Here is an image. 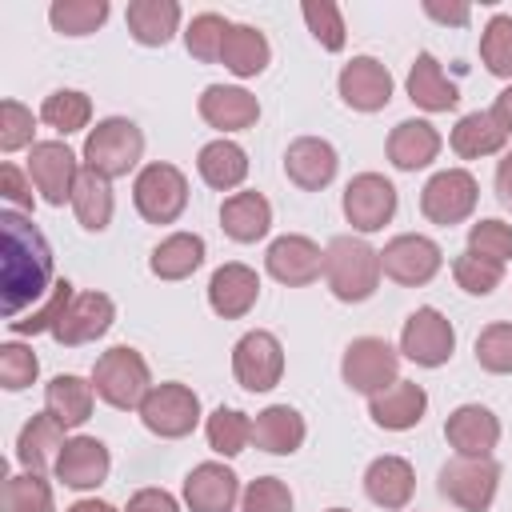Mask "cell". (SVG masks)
Wrapping results in <instances>:
<instances>
[{
    "label": "cell",
    "mask_w": 512,
    "mask_h": 512,
    "mask_svg": "<svg viewBox=\"0 0 512 512\" xmlns=\"http://www.w3.org/2000/svg\"><path fill=\"white\" fill-rule=\"evenodd\" d=\"M52 248L44 232L16 208L0 212V296L4 320H20L28 304L52 292Z\"/></svg>",
    "instance_id": "1"
},
{
    "label": "cell",
    "mask_w": 512,
    "mask_h": 512,
    "mask_svg": "<svg viewBox=\"0 0 512 512\" xmlns=\"http://www.w3.org/2000/svg\"><path fill=\"white\" fill-rule=\"evenodd\" d=\"M380 252L360 236H332L324 248V284L340 304H364L380 288Z\"/></svg>",
    "instance_id": "2"
},
{
    "label": "cell",
    "mask_w": 512,
    "mask_h": 512,
    "mask_svg": "<svg viewBox=\"0 0 512 512\" xmlns=\"http://www.w3.org/2000/svg\"><path fill=\"white\" fill-rule=\"evenodd\" d=\"M88 380H92V388H96V400H104V404L116 408V412L140 408L144 396L152 392L148 360H144L136 348H128V344H116V348L100 352Z\"/></svg>",
    "instance_id": "3"
},
{
    "label": "cell",
    "mask_w": 512,
    "mask_h": 512,
    "mask_svg": "<svg viewBox=\"0 0 512 512\" xmlns=\"http://www.w3.org/2000/svg\"><path fill=\"white\" fill-rule=\"evenodd\" d=\"M84 168L100 172L104 180H120L140 168L144 160V132L128 116H104L84 136Z\"/></svg>",
    "instance_id": "4"
},
{
    "label": "cell",
    "mask_w": 512,
    "mask_h": 512,
    "mask_svg": "<svg viewBox=\"0 0 512 512\" xmlns=\"http://www.w3.org/2000/svg\"><path fill=\"white\" fill-rule=\"evenodd\" d=\"M436 488L460 512H488L500 488V464L492 456H452L440 464Z\"/></svg>",
    "instance_id": "5"
},
{
    "label": "cell",
    "mask_w": 512,
    "mask_h": 512,
    "mask_svg": "<svg viewBox=\"0 0 512 512\" xmlns=\"http://www.w3.org/2000/svg\"><path fill=\"white\" fill-rule=\"evenodd\" d=\"M132 204L148 224H176L188 208V176L176 164L152 160L132 180Z\"/></svg>",
    "instance_id": "6"
},
{
    "label": "cell",
    "mask_w": 512,
    "mask_h": 512,
    "mask_svg": "<svg viewBox=\"0 0 512 512\" xmlns=\"http://www.w3.org/2000/svg\"><path fill=\"white\" fill-rule=\"evenodd\" d=\"M140 412V424L160 436V440H184L196 432L200 424V396L180 384V380H164V384H152V392L144 396V404L136 408Z\"/></svg>",
    "instance_id": "7"
},
{
    "label": "cell",
    "mask_w": 512,
    "mask_h": 512,
    "mask_svg": "<svg viewBox=\"0 0 512 512\" xmlns=\"http://www.w3.org/2000/svg\"><path fill=\"white\" fill-rule=\"evenodd\" d=\"M340 376L352 392L376 396L400 380V348H392L380 336H356L340 356Z\"/></svg>",
    "instance_id": "8"
},
{
    "label": "cell",
    "mask_w": 512,
    "mask_h": 512,
    "mask_svg": "<svg viewBox=\"0 0 512 512\" xmlns=\"http://www.w3.org/2000/svg\"><path fill=\"white\" fill-rule=\"evenodd\" d=\"M476 200H480V184L468 168H440L420 188V212L428 224H440V228L464 224L476 212Z\"/></svg>",
    "instance_id": "9"
},
{
    "label": "cell",
    "mask_w": 512,
    "mask_h": 512,
    "mask_svg": "<svg viewBox=\"0 0 512 512\" xmlns=\"http://www.w3.org/2000/svg\"><path fill=\"white\" fill-rule=\"evenodd\" d=\"M452 352H456V328L440 308L424 304V308L408 312V320L400 328V356L404 360H412L416 368H440L452 360Z\"/></svg>",
    "instance_id": "10"
},
{
    "label": "cell",
    "mask_w": 512,
    "mask_h": 512,
    "mask_svg": "<svg viewBox=\"0 0 512 512\" xmlns=\"http://www.w3.org/2000/svg\"><path fill=\"white\" fill-rule=\"evenodd\" d=\"M232 376L248 392H272L284 380V344L268 328H252L232 344Z\"/></svg>",
    "instance_id": "11"
},
{
    "label": "cell",
    "mask_w": 512,
    "mask_h": 512,
    "mask_svg": "<svg viewBox=\"0 0 512 512\" xmlns=\"http://www.w3.org/2000/svg\"><path fill=\"white\" fill-rule=\"evenodd\" d=\"M24 172L32 176L44 204L64 208V204H72V192H76V180H80L84 168H80L76 152L64 140H36L28 148V168Z\"/></svg>",
    "instance_id": "12"
},
{
    "label": "cell",
    "mask_w": 512,
    "mask_h": 512,
    "mask_svg": "<svg viewBox=\"0 0 512 512\" xmlns=\"http://www.w3.org/2000/svg\"><path fill=\"white\" fill-rule=\"evenodd\" d=\"M380 268L388 280H396L404 288H420V284L436 280V272L444 268V252L432 236L400 232L380 248Z\"/></svg>",
    "instance_id": "13"
},
{
    "label": "cell",
    "mask_w": 512,
    "mask_h": 512,
    "mask_svg": "<svg viewBox=\"0 0 512 512\" xmlns=\"http://www.w3.org/2000/svg\"><path fill=\"white\" fill-rule=\"evenodd\" d=\"M396 204H400L396 184H392L388 176H380V172H360V176H352V180L344 184V200H340L344 220H348L356 232H380L384 224H392Z\"/></svg>",
    "instance_id": "14"
},
{
    "label": "cell",
    "mask_w": 512,
    "mask_h": 512,
    "mask_svg": "<svg viewBox=\"0 0 512 512\" xmlns=\"http://www.w3.org/2000/svg\"><path fill=\"white\" fill-rule=\"evenodd\" d=\"M264 272L284 288L316 284L324 276V248L312 236H300V232L276 236L264 252Z\"/></svg>",
    "instance_id": "15"
},
{
    "label": "cell",
    "mask_w": 512,
    "mask_h": 512,
    "mask_svg": "<svg viewBox=\"0 0 512 512\" xmlns=\"http://www.w3.org/2000/svg\"><path fill=\"white\" fill-rule=\"evenodd\" d=\"M56 480L64 484V488H72V492H92V488H100L104 480H108V472H112V452H108V444L104 440H96V436H68V444H64V452L56 456Z\"/></svg>",
    "instance_id": "16"
},
{
    "label": "cell",
    "mask_w": 512,
    "mask_h": 512,
    "mask_svg": "<svg viewBox=\"0 0 512 512\" xmlns=\"http://www.w3.org/2000/svg\"><path fill=\"white\" fill-rule=\"evenodd\" d=\"M340 100L352 112H380L392 100V72L376 56H352L336 76Z\"/></svg>",
    "instance_id": "17"
},
{
    "label": "cell",
    "mask_w": 512,
    "mask_h": 512,
    "mask_svg": "<svg viewBox=\"0 0 512 512\" xmlns=\"http://www.w3.org/2000/svg\"><path fill=\"white\" fill-rule=\"evenodd\" d=\"M196 112L208 128H216L220 136L228 132H244V128H256L260 120V100L240 88V84H208L196 100Z\"/></svg>",
    "instance_id": "18"
},
{
    "label": "cell",
    "mask_w": 512,
    "mask_h": 512,
    "mask_svg": "<svg viewBox=\"0 0 512 512\" xmlns=\"http://www.w3.org/2000/svg\"><path fill=\"white\" fill-rule=\"evenodd\" d=\"M112 320H116V304L108 292H76L68 312L52 328V340L64 348H80V344L100 340L112 328Z\"/></svg>",
    "instance_id": "19"
},
{
    "label": "cell",
    "mask_w": 512,
    "mask_h": 512,
    "mask_svg": "<svg viewBox=\"0 0 512 512\" xmlns=\"http://www.w3.org/2000/svg\"><path fill=\"white\" fill-rule=\"evenodd\" d=\"M444 440L456 456H492L500 444V416L484 404H460L444 420Z\"/></svg>",
    "instance_id": "20"
},
{
    "label": "cell",
    "mask_w": 512,
    "mask_h": 512,
    "mask_svg": "<svg viewBox=\"0 0 512 512\" xmlns=\"http://www.w3.org/2000/svg\"><path fill=\"white\" fill-rule=\"evenodd\" d=\"M240 492V476L220 460H204L184 476V504L192 512H236Z\"/></svg>",
    "instance_id": "21"
},
{
    "label": "cell",
    "mask_w": 512,
    "mask_h": 512,
    "mask_svg": "<svg viewBox=\"0 0 512 512\" xmlns=\"http://www.w3.org/2000/svg\"><path fill=\"white\" fill-rule=\"evenodd\" d=\"M340 156L324 136H296L284 148V176L300 188V192H320L336 180Z\"/></svg>",
    "instance_id": "22"
},
{
    "label": "cell",
    "mask_w": 512,
    "mask_h": 512,
    "mask_svg": "<svg viewBox=\"0 0 512 512\" xmlns=\"http://www.w3.org/2000/svg\"><path fill=\"white\" fill-rule=\"evenodd\" d=\"M260 300V276L256 268L240 264V260H228L220 264L212 276H208V308L224 320H240L256 308Z\"/></svg>",
    "instance_id": "23"
},
{
    "label": "cell",
    "mask_w": 512,
    "mask_h": 512,
    "mask_svg": "<svg viewBox=\"0 0 512 512\" xmlns=\"http://www.w3.org/2000/svg\"><path fill=\"white\" fill-rule=\"evenodd\" d=\"M364 496L384 512H404L416 496V468L404 456H376L364 468Z\"/></svg>",
    "instance_id": "24"
},
{
    "label": "cell",
    "mask_w": 512,
    "mask_h": 512,
    "mask_svg": "<svg viewBox=\"0 0 512 512\" xmlns=\"http://www.w3.org/2000/svg\"><path fill=\"white\" fill-rule=\"evenodd\" d=\"M424 412H428V392L416 380H396L384 392L368 396V416L384 432H408L424 420Z\"/></svg>",
    "instance_id": "25"
},
{
    "label": "cell",
    "mask_w": 512,
    "mask_h": 512,
    "mask_svg": "<svg viewBox=\"0 0 512 512\" xmlns=\"http://www.w3.org/2000/svg\"><path fill=\"white\" fill-rule=\"evenodd\" d=\"M220 228L236 244H256L272 232V204L264 192H232L220 204Z\"/></svg>",
    "instance_id": "26"
},
{
    "label": "cell",
    "mask_w": 512,
    "mask_h": 512,
    "mask_svg": "<svg viewBox=\"0 0 512 512\" xmlns=\"http://www.w3.org/2000/svg\"><path fill=\"white\" fill-rule=\"evenodd\" d=\"M304 436H308V424H304V416L292 404H268L252 420V444L260 452H268V456H292V452H300Z\"/></svg>",
    "instance_id": "27"
},
{
    "label": "cell",
    "mask_w": 512,
    "mask_h": 512,
    "mask_svg": "<svg viewBox=\"0 0 512 512\" xmlns=\"http://www.w3.org/2000/svg\"><path fill=\"white\" fill-rule=\"evenodd\" d=\"M404 88H408V100L424 112H452L460 104V88L448 80V72L432 52H416Z\"/></svg>",
    "instance_id": "28"
},
{
    "label": "cell",
    "mask_w": 512,
    "mask_h": 512,
    "mask_svg": "<svg viewBox=\"0 0 512 512\" xmlns=\"http://www.w3.org/2000/svg\"><path fill=\"white\" fill-rule=\"evenodd\" d=\"M440 148H444V140H440L436 124H428V120H400L388 132V144H384L392 168H400V172L428 168L440 156Z\"/></svg>",
    "instance_id": "29"
},
{
    "label": "cell",
    "mask_w": 512,
    "mask_h": 512,
    "mask_svg": "<svg viewBox=\"0 0 512 512\" xmlns=\"http://www.w3.org/2000/svg\"><path fill=\"white\" fill-rule=\"evenodd\" d=\"M64 432H68V428H64L52 412H36V416L20 428V436H16V460H20V468H24V472H44L48 464H56V456H60L64 444H68Z\"/></svg>",
    "instance_id": "30"
},
{
    "label": "cell",
    "mask_w": 512,
    "mask_h": 512,
    "mask_svg": "<svg viewBox=\"0 0 512 512\" xmlns=\"http://www.w3.org/2000/svg\"><path fill=\"white\" fill-rule=\"evenodd\" d=\"M180 4L176 0H132L124 12V24L136 44L144 48H164L180 32Z\"/></svg>",
    "instance_id": "31"
},
{
    "label": "cell",
    "mask_w": 512,
    "mask_h": 512,
    "mask_svg": "<svg viewBox=\"0 0 512 512\" xmlns=\"http://www.w3.org/2000/svg\"><path fill=\"white\" fill-rule=\"evenodd\" d=\"M196 172H200V180H204L208 188L232 192V188H240V184L248 180V152H244L236 140H228V136L208 140V144L196 152Z\"/></svg>",
    "instance_id": "32"
},
{
    "label": "cell",
    "mask_w": 512,
    "mask_h": 512,
    "mask_svg": "<svg viewBox=\"0 0 512 512\" xmlns=\"http://www.w3.org/2000/svg\"><path fill=\"white\" fill-rule=\"evenodd\" d=\"M220 64L232 76L252 80L272 64V44L256 24H232L228 36H224V48H220Z\"/></svg>",
    "instance_id": "33"
},
{
    "label": "cell",
    "mask_w": 512,
    "mask_h": 512,
    "mask_svg": "<svg viewBox=\"0 0 512 512\" xmlns=\"http://www.w3.org/2000/svg\"><path fill=\"white\" fill-rule=\"evenodd\" d=\"M448 144H452V152H456L460 160H484V156H500V152H504L508 132L500 128V120H496L492 112H480V108H476V112H464V116L456 120Z\"/></svg>",
    "instance_id": "34"
},
{
    "label": "cell",
    "mask_w": 512,
    "mask_h": 512,
    "mask_svg": "<svg viewBox=\"0 0 512 512\" xmlns=\"http://www.w3.org/2000/svg\"><path fill=\"white\" fill-rule=\"evenodd\" d=\"M204 256H208V244L200 232H172L152 248L148 268L156 280H188L204 264Z\"/></svg>",
    "instance_id": "35"
},
{
    "label": "cell",
    "mask_w": 512,
    "mask_h": 512,
    "mask_svg": "<svg viewBox=\"0 0 512 512\" xmlns=\"http://www.w3.org/2000/svg\"><path fill=\"white\" fill-rule=\"evenodd\" d=\"M92 404H96V388H92V380H84V376H76V372H60V376H52L48 388H44V412H52L64 428L88 424Z\"/></svg>",
    "instance_id": "36"
},
{
    "label": "cell",
    "mask_w": 512,
    "mask_h": 512,
    "mask_svg": "<svg viewBox=\"0 0 512 512\" xmlns=\"http://www.w3.org/2000/svg\"><path fill=\"white\" fill-rule=\"evenodd\" d=\"M72 212H76V224L84 232H104L112 224V212H116L112 180H104L100 172L84 168L80 180H76V192H72Z\"/></svg>",
    "instance_id": "37"
},
{
    "label": "cell",
    "mask_w": 512,
    "mask_h": 512,
    "mask_svg": "<svg viewBox=\"0 0 512 512\" xmlns=\"http://www.w3.org/2000/svg\"><path fill=\"white\" fill-rule=\"evenodd\" d=\"M40 120L60 132V136H72V132H84L92 124V100L80 92V88H56L44 96L40 104Z\"/></svg>",
    "instance_id": "38"
},
{
    "label": "cell",
    "mask_w": 512,
    "mask_h": 512,
    "mask_svg": "<svg viewBox=\"0 0 512 512\" xmlns=\"http://www.w3.org/2000/svg\"><path fill=\"white\" fill-rule=\"evenodd\" d=\"M204 436H208V448L216 452V456H240L248 444H252V420H248V412H240V408H216L208 420H204Z\"/></svg>",
    "instance_id": "39"
},
{
    "label": "cell",
    "mask_w": 512,
    "mask_h": 512,
    "mask_svg": "<svg viewBox=\"0 0 512 512\" xmlns=\"http://www.w3.org/2000/svg\"><path fill=\"white\" fill-rule=\"evenodd\" d=\"M108 12V0H52L48 24L60 36H92L96 28H104Z\"/></svg>",
    "instance_id": "40"
},
{
    "label": "cell",
    "mask_w": 512,
    "mask_h": 512,
    "mask_svg": "<svg viewBox=\"0 0 512 512\" xmlns=\"http://www.w3.org/2000/svg\"><path fill=\"white\" fill-rule=\"evenodd\" d=\"M228 28H232V20H224L220 12H196V16L188 20V28H184V48H188V56H196L200 64H216Z\"/></svg>",
    "instance_id": "41"
},
{
    "label": "cell",
    "mask_w": 512,
    "mask_h": 512,
    "mask_svg": "<svg viewBox=\"0 0 512 512\" xmlns=\"http://www.w3.org/2000/svg\"><path fill=\"white\" fill-rule=\"evenodd\" d=\"M452 280H456V288L468 292V296H492V292L504 284V264H496V260L476 256V252L464 248V252L452 260Z\"/></svg>",
    "instance_id": "42"
},
{
    "label": "cell",
    "mask_w": 512,
    "mask_h": 512,
    "mask_svg": "<svg viewBox=\"0 0 512 512\" xmlns=\"http://www.w3.org/2000/svg\"><path fill=\"white\" fill-rule=\"evenodd\" d=\"M72 296H76V288H72L68 280H56V284H52V292L44 296V304H40V308H28L20 320H8V332H12V336H36V332H52V328L60 324V316L68 312Z\"/></svg>",
    "instance_id": "43"
},
{
    "label": "cell",
    "mask_w": 512,
    "mask_h": 512,
    "mask_svg": "<svg viewBox=\"0 0 512 512\" xmlns=\"http://www.w3.org/2000/svg\"><path fill=\"white\" fill-rule=\"evenodd\" d=\"M4 512H56L52 484L44 472H16L4 484Z\"/></svg>",
    "instance_id": "44"
},
{
    "label": "cell",
    "mask_w": 512,
    "mask_h": 512,
    "mask_svg": "<svg viewBox=\"0 0 512 512\" xmlns=\"http://www.w3.org/2000/svg\"><path fill=\"white\" fill-rule=\"evenodd\" d=\"M480 60L492 76L512 80V16L496 12L480 32Z\"/></svg>",
    "instance_id": "45"
},
{
    "label": "cell",
    "mask_w": 512,
    "mask_h": 512,
    "mask_svg": "<svg viewBox=\"0 0 512 512\" xmlns=\"http://www.w3.org/2000/svg\"><path fill=\"white\" fill-rule=\"evenodd\" d=\"M300 12H304V24H308V32L316 36V44L324 52H340L348 44V28H344L340 4H332V0H308Z\"/></svg>",
    "instance_id": "46"
},
{
    "label": "cell",
    "mask_w": 512,
    "mask_h": 512,
    "mask_svg": "<svg viewBox=\"0 0 512 512\" xmlns=\"http://www.w3.org/2000/svg\"><path fill=\"white\" fill-rule=\"evenodd\" d=\"M476 364L492 376H508L512 372V324L496 320L488 328H480L476 336Z\"/></svg>",
    "instance_id": "47"
},
{
    "label": "cell",
    "mask_w": 512,
    "mask_h": 512,
    "mask_svg": "<svg viewBox=\"0 0 512 512\" xmlns=\"http://www.w3.org/2000/svg\"><path fill=\"white\" fill-rule=\"evenodd\" d=\"M36 376H40L36 352L28 344H20V340H4L0 344V384L8 392H24V388L36 384Z\"/></svg>",
    "instance_id": "48"
},
{
    "label": "cell",
    "mask_w": 512,
    "mask_h": 512,
    "mask_svg": "<svg viewBox=\"0 0 512 512\" xmlns=\"http://www.w3.org/2000/svg\"><path fill=\"white\" fill-rule=\"evenodd\" d=\"M236 512H292V488L280 476H256L244 484Z\"/></svg>",
    "instance_id": "49"
},
{
    "label": "cell",
    "mask_w": 512,
    "mask_h": 512,
    "mask_svg": "<svg viewBox=\"0 0 512 512\" xmlns=\"http://www.w3.org/2000/svg\"><path fill=\"white\" fill-rule=\"evenodd\" d=\"M468 252L476 256H488L496 264H508L512 260V224L488 216V220H476L468 228Z\"/></svg>",
    "instance_id": "50"
},
{
    "label": "cell",
    "mask_w": 512,
    "mask_h": 512,
    "mask_svg": "<svg viewBox=\"0 0 512 512\" xmlns=\"http://www.w3.org/2000/svg\"><path fill=\"white\" fill-rule=\"evenodd\" d=\"M36 144V116L20 100L0 104V152H20Z\"/></svg>",
    "instance_id": "51"
},
{
    "label": "cell",
    "mask_w": 512,
    "mask_h": 512,
    "mask_svg": "<svg viewBox=\"0 0 512 512\" xmlns=\"http://www.w3.org/2000/svg\"><path fill=\"white\" fill-rule=\"evenodd\" d=\"M32 188H36L32 176H24L16 164H0V192H4L8 208H16V212H32V204H36Z\"/></svg>",
    "instance_id": "52"
},
{
    "label": "cell",
    "mask_w": 512,
    "mask_h": 512,
    "mask_svg": "<svg viewBox=\"0 0 512 512\" xmlns=\"http://www.w3.org/2000/svg\"><path fill=\"white\" fill-rule=\"evenodd\" d=\"M124 512H180V500L164 488H140V492L128 496Z\"/></svg>",
    "instance_id": "53"
},
{
    "label": "cell",
    "mask_w": 512,
    "mask_h": 512,
    "mask_svg": "<svg viewBox=\"0 0 512 512\" xmlns=\"http://www.w3.org/2000/svg\"><path fill=\"white\" fill-rule=\"evenodd\" d=\"M424 12H428L432 20H440V24H456V28H464V24L472 20V8H468V4H440V0H424Z\"/></svg>",
    "instance_id": "54"
},
{
    "label": "cell",
    "mask_w": 512,
    "mask_h": 512,
    "mask_svg": "<svg viewBox=\"0 0 512 512\" xmlns=\"http://www.w3.org/2000/svg\"><path fill=\"white\" fill-rule=\"evenodd\" d=\"M496 200L512 212V148L500 156V164H496Z\"/></svg>",
    "instance_id": "55"
},
{
    "label": "cell",
    "mask_w": 512,
    "mask_h": 512,
    "mask_svg": "<svg viewBox=\"0 0 512 512\" xmlns=\"http://www.w3.org/2000/svg\"><path fill=\"white\" fill-rule=\"evenodd\" d=\"M488 112L500 120V128H504V132H512V84L496 92V100H492V108H488Z\"/></svg>",
    "instance_id": "56"
},
{
    "label": "cell",
    "mask_w": 512,
    "mask_h": 512,
    "mask_svg": "<svg viewBox=\"0 0 512 512\" xmlns=\"http://www.w3.org/2000/svg\"><path fill=\"white\" fill-rule=\"evenodd\" d=\"M64 512H120L116 504H108V500H96V496H88V500H76V504H68Z\"/></svg>",
    "instance_id": "57"
},
{
    "label": "cell",
    "mask_w": 512,
    "mask_h": 512,
    "mask_svg": "<svg viewBox=\"0 0 512 512\" xmlns=\"http://www.w3.org/2000/svg\"><path fill=\"white\" fill-rule=\"evenodd\" d=\"M328 512H348V508H328Z\"/></svg>",
    "instance_id": "58"
}]
</instances>
